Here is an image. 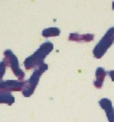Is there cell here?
I'll return each mask as SVG.
<instances>
[{
  "instance_id": "1",
  "label": "cell",
  "mask_w": 114,
  "mask_h": 122,
  "mask_svg": "<svg viewBox=\"0 0 114 122\" xmlns=\"http://www.w3.org/2000/svg\"><path fill=\"white\" fill-rule=\"evenodd\" d=\"M54 49V45L50 42L43 43L36 52L27 58L24 61V65L27 69L36 66H40L43 64V60Z\"/></svg>"
},
{
  "instance_id": "2",
  "label": "cell",
  "mask_w": 114,
  "mask_h": 122,
  "mask_svg": "<svg viewBox=\"0 0 114 122\" xmlns=\"http://www.w3.org/2000/svg\"><path fill=\"white\" fill-rule=\"evenodd\" d=\"M48 68V64L45 63L42 64L36 69L29 79L25 82V89L23 92L25 97H29L33 93L36 86L38 85L41 76Z\"/></svg>"
},
{
  "instance_id": "3",
  "label": "cell",
  "mask_w": 114,
  "mask_h": 122,
  "mask_svg": "<svg viewBox=\"0 0 114 122\" xmlns=\"http://www.w3.org/2000/svg\"><path fill=\"white\" fill-rule=\"evenodd\" d=\"M114 41V28H110L96 45L93 51L95 56L98 59L101 58Z\"/></svg>"
},
{
  "instance_id": "4",
  "label": "cell",
  "mask_w": 114,
  "mask_h": 122,
  "mask_svg": "<svg viewBox=\"0 0 114 122\" xmlns=\"http://www.w3.org/2000/svg\"><path fill=\"white\" fill-rule=\"evenodd\" d=\"M6 53L9 56L10 58H9V64L12 68L13 73L18 77V79L22 80L23 79L25 74L24 72L20 69L19 67L18 60L16 56L12 53V52L10 50H7L6 51Z\"/></svg>"
},
{
  "instance_id": "5",
  "label": "cell",
  "mask_w": 114,
  "mask_h": 122,
  "mask_svg": "<svg viewBox=\"0 0 114 122\" xmlns=\"http://www.w3.org/2000/svg\"><path fill=\"white\" fill-rule=\"evenodd\" d=\"M94 36L90 34L80 35L77 33H71L69 37V40L71 41L77 42L83 41L85 42H90L94 39Z\"/></svg>"
},
{
  "instance_id": "6",
  "label": "cell",
  "mask_w": 114,
  "mask_h": 122,
  "mask_svg": "<svg viewBox=\"0 0 114 122\" xmlns=\"http://www.w3.org/2000/svg\"><path fill=\"white\" fill-rule=\"evenodd\" d=\"M106 75V72L102 67L97 68L96 72V80L94 82V85L97 88L102 87Z\"/></svg>"
},
{
  "instance_id": "7",
  "label": "cell",
  "mask_w": 114,
  "mask_h": 122,
  "mask_svg": "<svg viewBox=\"0 0 114 122\" xmlns=\"http://www.w3.org/2000/svg\"><path fill=\"white\" fill-rule=\"evenodd\" d=\"M60 34V30L58 28H49L42 31V36L44 37L59 36Z\"/></svg>"
},
{
  "instance_id": "8",
  "label": "cell",
  "mask_w": 114,
  "mask_h": 122,
  "mask_svg": "<svg viewBox=\"0 0 114 122\" xmlns=\"http://www.w3.org/2000/svg\"><path fill=\"white\" fill-rule=\"evenodd\" d=\"M13 102H14V97L10 94H0V103H7L11 105Z\"/></svg>"
}]
</instances>
